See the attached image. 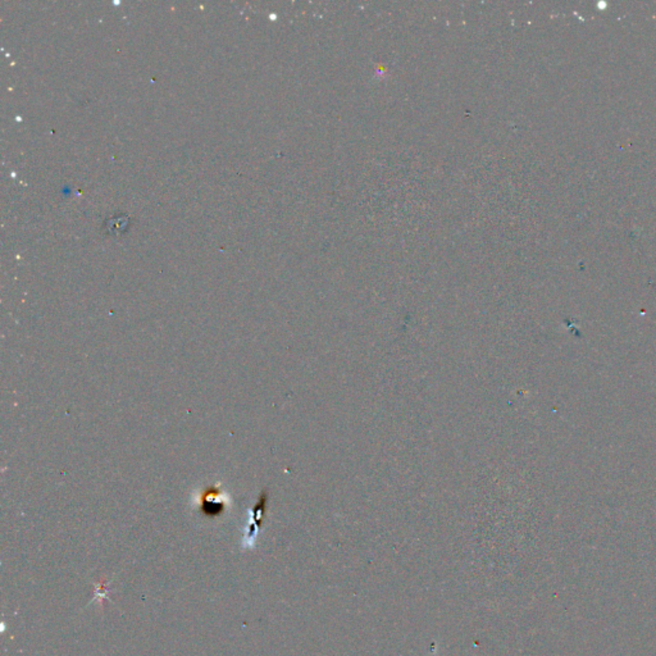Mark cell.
I'll return each mask as SVG.
<instances>
[{
  "mask_svg": "<svg viewBox=\"0 0 656 656\" xmlns=\"http://www.w3.org/2000/svg\"><path fill=\"white\" fill-rule=\"evenodd\" d=\"M199 512L208 518H218L223 515L231 506L230 495L219 488V486L213 485L206 487L194 497Z\"/></svg>",
  "mask_w": 656,
  "mask_h": 656,
  "instance_id": "obj_1",
  "label": "cell"
},
{
  "mask_svg": "<svg viewBox=\"0 0 656 656\" xmlns=\"http://www.w3.org/2000/svg\"><path fill=\"white\" fill-rule=\"evenodd\" d=\"M267 501H268V495H267V493H263L261 497H259V500H258V503L255 504V506L252 508L248 524L245 526V530H243V542H241L243 548H254L255 539L259 535V530H261L263 521H264V513H266Z\"/></svg>",
  "mask_w": 656,
  "mask_h": 656,
  "instance_id": "obj_2",
  "label": "cell"
}]
</instances>
